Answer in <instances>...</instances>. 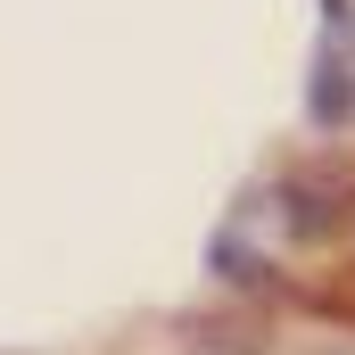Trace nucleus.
Here are the masks:
<instances>
[{"label": "nucleus", "instance_id": "f257e3e1", "mask_svg": "<svg viewBox=\"0 0 355 355\" xmlns=\"http://www.w3.org/2000/svg\"><path fill=\"white\" fill-rule=\"evenodd\" d=\"M306 116L322 124V132H339L355 116V67L347 50H339V33H322V50H314V83H306Z\"/></svg>", "mask_w": 355, "mask_h": 355}, {"label": "nucleus", "instance_id": "f03ea898", "mask_svg": "<svg viewBox=\"0 0 355 355\" xmlns=\"http://www.w3.org/2000/svg\"><path fill=\"white\" fill-rule=\"evenodd\" d=\"M190 347L198 355H265L257 331H240V322H190Z\"/></svg>", "mask_w": 355, "mask_h": 355}, {"label": "nucleus", "instance_id": "7ed1b4c3", "mask_svg": "<svg viewBox=\"0 0 355 355\" xmlns=\"http://www.w3.org/2000/svg\"><path fill=\"white\" fill-rule=\"evenodd\" d=\"M215 272H223V281H265V257L240 248V232H223V240H215Z\"/></svg>", "mask_w": 355, "mask_h": 355}, {"label": "nucleus", "instance_id": "20e7f679", "mask_svg": "<svg viewBox=\"0 0 355 355\" xmlns=\"http://www.w3.org/2000/svg\"><path fill=\"white\" fill-rule=\"evenodd\" d=\"M322 17H331V33H347V17H355V8H347V0H322Z\"/></svg>", "mask_w": 355, "mask_h": 355}]
</instances>
